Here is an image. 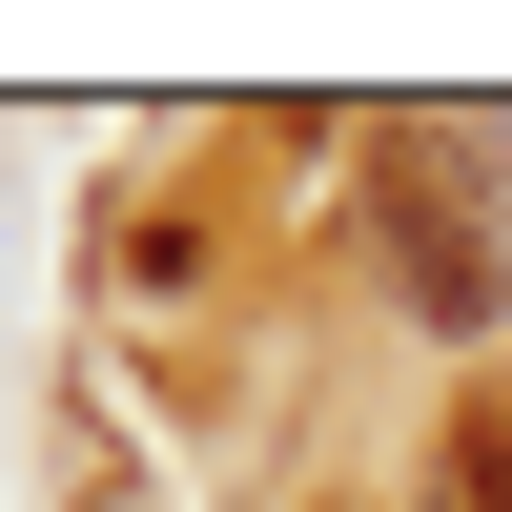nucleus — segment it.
<instances>
[{"label": "nucleus", "mask_w": 512, "mask_h": 512, "mask_svg": "<svg viewBox=\"0 0 512 512\" xmlns=\"http://www.w3.org/2000/svg\"><path fill=\"white\" fill-rule=\"evenodd\" d=\"M369 246H390L410 328H451V349H472V328H512V246H492V226H472V205H451L410 144H369Z\"/></svg>", "instance_id": "nucleus-1"}, {"label": "nucleus", "mask_w": 512, "mask_h": 512, "mask_svg": "<svg viewBox=\"0 0 512 512\" xmlns=\"http://www.w3.org/2000/svg\"><path fill=\"white\" fill-rule=\"evenodd\" d=\"M431 472H451V512H512V410H451Z\"/></svg>", "instance_id": "nucleus-2"}, {"label": "nucleus", "mask_w": 512, "mask_h": 512, "mask_svg": "<svg viewBox=\"0 0 512 512\" xmlns=\"http://www.w3.org/2000/svg\"><path fill=\"white\" fill-rule=\"evenodd\" d=\"M62 512H164V492L123 472V451H82V472H62Z\"/></svg>", "instance_id": "nucleus-3"}]
</instances>
